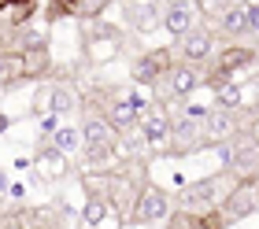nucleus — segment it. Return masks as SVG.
Listing matches in <instances>:
<instances>
[{
    "label": "nucleus",
    "instance_id": "f3484780",
    "mask_svg": "<svg viewBox=\"0 0 259 229\" xmlns=\"http://www.w3.org/2000/svg\"><path fill=\"white\" fill-rule=\"evenodd\" d=\"M78 107V96L70 93L67 85H49V111L52 115H67Z\"/></svg>",
    "mask_w": 259,
    "mask_h": 229
},
{
    "label": "nucleus",
    "instance_id": "9d476101",
    "mask_svg": "<svg viewBox=\"0 0 259 229\" xmlns=\"http://www.w3.org/2000/svg\"><path fill=\"white\" fill-rule=\"evenodd\" d=\"M81 222L93 225V229H119V207L108 200V196H89L85 207H81Z\"/></svg>",
    "mask_w": 259,
    "mask_h": 229
},
{
    "label": "nucleus",
    "instance_id": "7c9ffc66",
    "mask_svg": "<svg viewBox=\"0 0 259 229\" xmlns=\"http://www.w3.org/2000/svg\"><path fill=\"white\" fill-rule=\"evenodd\" d=\"M255 4H259V0H255Z\"/></svg>",
    "mask_w": 259,
    "mask_h": 229
},
{
    "label": "nucleus",
    "instance_id": "39448f33",
    "mask_svg": "<svg viewBox=\"0 0 259 229\" xmlns=\"http://www.w3.org/2000/svg\"><path fill=\"white\" fill-rule=\"evenodd\" d=\"M170 115L163 111V107H156V111H145L137 118V133H141V141L148 144L152 152H163L170 144Z\"/></svg>",
    "mask_w": 259,
    "mask_h": 229
},
{
    "label": "nucleus",
    "instance_id": "6ab92c4d",
    "mask_svg": "<svg viewBox=\"0 0 259 229\" xmlns=\"http://www.w3.org/2000/svg\"><path fill=\"white\" fill-rule=\"evenodd\" d=\"M219 30L222 33H244V11H241V4L219 11Z\"/></svg>",
    "mask_w": 259,
    "mask_h": 229
},
{
    "label": "nucleus",
    "instance_id": "423d86ee",
    "mask_svg": "<svg viewBox=\"0 0 259 229\" xmlns=\"http://www.w3.org/2000/svg\"><path fill=\"white\" fill-rule=\"evenodd\" d=\"M170 63H174V59H170V52H167V48H152V52H145V56H141L137 63H134L130 78H134L137 85L152 89V85H156V81H159L163 74H167V67H170Z\"/></svg>",
    "mask_w": 259,
    "mask_h": 229
},
{
    "label": "nucleus",
    "instance_id": "dca6fc26",
    "mask_svg": "<svg viewBox=\"0 0 259 229\" xmlns=\"http://www.w3.org/2000/svg\"><path fill=\"white\" fill-rule=\"evenodd\" d=\"M126 22H130L134 30H141V33H148V30L159 26L156 8H152V4H130V8H126Z\"/></svg>",
    "mask_w": 259,
    "mask_h": 229
},
{
    "label": "nucleus",
    "instance_id": "c756f323",
    "mask_svg": "<svg viewBox=\"0 0 259 229\" xmlns=\"http://www.w3.org/2000/svg\"><path fill=\"white\" fill-rule=\"evenodd\" d=\"M8 4H11V0H0V11H4V8H8Z\"/></svg>",
    "mask_w": 259,
    "mask_h": 229
},
{
    "label": "nucleus",
    "instance_id": "412c9836",
    "mask_svg": "<svg viewBox=\"0 0 259 229\" xmlns=\"http://www.w3.org/2000/svg\"><path fill=\"white\" fill-rule=\"evenodd\" d=\"M67 15H78V0H49V8H45V19L49 22H60Z\"/></svg>",
    "mask_w": 259,
    "mask_h": 229
},
{
    "label": "nucleus",
    "instance_id": "a878e982",
    "mask_svg": "<svg viewBox=\"0 0 259 229\" xmlns=\"http://www.w3.org/2000/svg\"><path fill=\"white\" fill-rule=\"evenodd\" d=\"M248 137H252V141L259 144V118H255V122H252V133H248Z\"/></svg>",
    "mask_w": 259,
    "mask_h": 229
},
{
    "label": "nucleus",
    "instance_id": "bb28decb",
    "mask_svg": "<svg viewBox=\"0 0 259 229\" xmlns=\"http://www.w3.org/2000/svg\"><path fill=\"white\" fill-rule=\"evenodd\" d=\"M233 4H244V0H222V8H233Z\"/></svg>",
    "mask_w": 259,
    "mask_h": 229
},
{
    "label": "nucleus",
    "instance_id": "20e7f679",
    "mask_svg": "<svg viewBox=\"0 0 259 229\" xmlns=\"http://www.w3.org/2000/svg\"><path fill=\"white\" fill-rule=\"evenodd\" d=\"M167 211H170V200H167V192L156 189V185H145L137 192V200H134V218L137 225H152V222H159V218H167Z\"/></svg>",
    "mask_w": 259,
    "mask_h": 229
},
{
    "label": "nucleus",
    "instance_id": "f8f14e48",
    "mask_svg": "<svg viewBox=\"0 0 259 229\" xmlns=\"http://www.w3.org/2000/svg\"><path fill=\"white\" fill-rule=\"evenodd\" d=\"M204 137L207 144H226L237 137V122H233L230 111H222V107H215V111L204 115Z\"/></svg>",
    "mask_w": 259,
    "mask_h": 229
},
{
    "label": "nucleus",
    "instance_id": "aec40b11",
    "mask_svg": "<svg viewBox=\"0 0 259 229\" xmlns=\"http://www.w3.org/2000/svg\"><path fill=\"white\" fill-rule=\"evenodd\" d=\"M215 104L222 107V111L241 107V85H233V81H222V85H215Z\"/></svg>",
    "mask_w": 259,
    "mask_h": 229
},
{
    "label": "nucleus",
    "instance_id": "cd10ccee",
    "mask_svg": "<svg viewBox=\"0 0 259 229\" xmlns=\"http://www.w3.org/2000/svg\"><path fill=\"white\" fill-rule=\"evenodd\" d=\"M0 189H8V177H4V174H0Z\"/></svg>",
    "mask_w": 259,
    "mask_h": 229
},
{
    "label": "nucleus",
    "instance_id": "c85d7f7f",
    "mask_svg": "<svg viewBox=\"0 0 259 229\" xmlns=\"http://www.w3.org/2000/svg\"><path fill=\"white\" fill-rule=\"evenodd\" d=\"M11 4H33V0H11Z\"/></svg>",
    "mask_w": 259,
    "mask_h": 229
},
{
    "label": "nucleus",
    "instance_id": "7ed1b4c3",
    "mask_svg": "<svg viewBox=\"0 0 259 229\" xmlns=\"http://www.w3.org/2000/svg\"><path fill=\"white\" fill-rule=\"evenodd\" d=\"M200 81H204V78H200V70H196L193 63H178V67L170 63L167 74H163L152 89H156L159 100H174V96H189V93L200 85Z\"/></svg>",
    "mask_w": 259,
    "mask_h": 229
},
{
    "label": "nucleus",
    "instance_id": "393cba45",
    "mask_svg": "<svg viewBox=\"0 0 259 229\" xmlns=\"http://www.w3.org/2000/svg\"><path fill=\"white\" fill-rule=\"evenodd\" d=\"M41 129H45V133H56V129H60V122H56V115H52V111L41 118Z\"/></svg>",
    "mask_w": 259,
    "mask_h": 229
},
{
    "label": "nucleus",
    "instance_id": "0eeeda50",
    "mask_svg": "<svg viewBox=\"0 0 259 229\" xmlns=\"http://www.w3.org/2000/svg\"><path fill=\"white\" fill-rule=\"evenodd\" d=\"M196 15H200L196 0H170V4L163 8L159 26H167V33H174V37H185V33L196 26Z\"/></svg>",
    "mask_w": 259,
    "mask_h": 229
},
{
    "label": "nucleus",
    "instance_id": "b1692460",
    "mask_svg": "<svg viewBox=\"0 0 259 229\" xmlns=\"http://www.w3.org/2000/svg\"><path fill=\"white\" fill-rule=\"evenodd\" d=\"M167 222H170L167 229H193V222H196V214H193V211H174V214H170Z\"/></svg>",
    "mask_w": 259,
    "mask_h": 229
},
{
    "label": "nucleus",
    "instance_id": "6e6552de",
    "mask_svg": "<svg viewBox=\"0 0 259 229\" xmlns=\"http://www.w3.org/2000/svg\"><path fill=\"white\" fill-rule=\"evenodd\" d=\"M26 44H22V52H19V59H22V78H41V74H49V44H45L37 33H26L22 37Z\"/></svg>",
    "mask_w": 259,
    "mask_h": 229
},
{
    "label": "nucleus",
    "instance_id": "4be33fe9",
    "mask_svg": "<svg viewBox=\"0 0 259 229\" xmlns=\"http://www.w3.org/2000/svg\"><path fill=\"white\" fill-rule=\"evenodd\" d=\"M226 222H222V214L219 211H204V214H196V222H193V229H222Z\"/></svg>",
    "mask_w": 259,
    "mask_h": 229
},
{
    "label": "nucleus",
    "instance_id": "2eb2a0df",
    "mask_svg": "<svg viewBox=\"0 0 259 229\" xmlns=\"http://www.w3.org/2000/svg\"><path fill=\"white\" fill-rule=\"evenodd\" d=\"M211 48H215V37H211L207 30H189L182 37V56H185V63H204V59L211 56Z\"/></svg>",
    "mask_w": 259,
    "mask_h": 229
},
{
    "label": "nucleus",
    "instance_id": "ddd939ff",
    "mask_svg": "<svg viewBox=\"0 0 259 229\" xmlns=\"http://www.w3.org/2000/svg\"><path fill=\"white\" fill-rule=\"evenodd\" d=\"M81 144L85 148H115L119 144V129L108 118H89L85 129H81Z\"/></svg>",
    "mask_w": 259,
    "mask_h": 229
},
{
    "label": "nucleus",
    "instance_id": "4468645a",
    "mask_svg": "<svg viewBox=\"0 0 259 229\" xmlns=\"http://www.w3.org/2000/svg\"><path fill=\"white\" fill-rule=\"evenodd\" d=\"M33 166H37V174L45 177V181H60V177L67 174V155L56 148V144H41Z\"/></svg>",
    "mask_w": 259,
    "mask_h": 229
},
{
    "label": "nucleus",
    "instance_id": "f257e3e1",
    "mask_svg": "<svg viewBox=\"0 0 259 229\" xmlns=\"http://www.w3.org/2000/svg\"><path fill=\"white\" fill-rule=\"evenodd\" d=\"M230 185H233V174L204 177V181H196V185H189L185 192H178V203H182V211L204 214V211H211V207H219L222 196L230 192Z\"/></svg>",
    "mask_w": 259,
    "mask_h": 229
},
{
    "label": "nucleus",
    "instance_id": "a211bd4d",
    "mask_svg": "<svg viewBox=\"0 0 259 229\" xmlns=\"http://www.w3.org/2000/svg\"><path fill=\"white\" fill-rule=\"evenodd\" d=\"M52 144H56L63 155H74V152L81 148V133H78L74 126H60V129L52 133Z\"/></svg>",
    "mask_w": 259,
    "mask_h": 229
},
{
    "label": "nucleus",
    "instance_id": "f03ea898",
    "mask_svg": "<svg viewBox=\"0 0 259 229\" xmlns=\"http://www.w3.org/2000/svg\"><path fill=\"white\" fill-rule=\"evenodd\" d=\"M255 211H259V181L255 177H241L237 185H230V192L219 203V214H222L226 225L248 218V214H255Z\"/></svg>",
    "mask_w": 259,
    "mask_h": 229
},
{
    "label": "nucleus",
    "instance_id": "9b49d317",
    "mask_svg": "<svg viewBox=\"0 0 259 229\" xmlns=\"http://www.w3.org/2000/svg\"><path fill=\"white\" fill-rule=\"evenodd\" d=\"M122 52V44H119V33H115L111 26H97V33L89 37V48H85V56L93 59V63H111L115 56Z\"/></svg>",
    "mask_w": 259,
    "mask_h": 229
},
{
    "label": "nucleus",
    "instance_id": "5701e85b",
    "mask_svg": "<svg viewBox=\"0 0 259 229\" xmlns=\"http://www.w3.org/2000/svg\"><path fill=\"white\" fill-rule=\"evenodd\" d=\"M241 11H244V33H248V30H259V4H255V0H244Z\"/></svg>",
    "mask_w": 259,
    "mask_h": 229
},
{
    "label": "nucleus",
    "instance_id": "1a4fd4ad",
    "mask_svg": "<svg viewBox=\"0 0 259 229\" xmlns=\"http://www.w3.org/2000/svg\"><path fill=\"white\" fill-rule=\"evenodd\" d=\"M145 111H148V100L137 96V93H130V96H119L115 104H108V122L115 129H130V126H137V118Z\"/></svg>",
    "mask_w": 259,
    "mask_h": 229
}]
</instances>
